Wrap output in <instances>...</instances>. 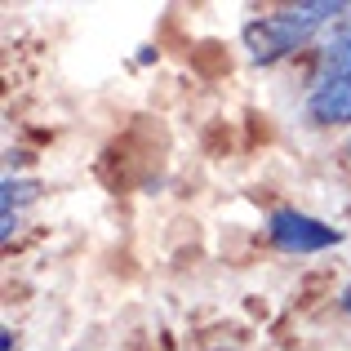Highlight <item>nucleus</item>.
<instances>
[{
	"label": "nucleus",
	"instance_id": "obj_2",
	"mask_svg": "<svg viewBox=\"0 0 351 351\" xmlns=\"http://www.w3.org/2000/svg\"><path fill=\"white\" fill-rule=\"evenodd\" d=\"M311 125H347L351 120V32L338 45H329L325 67L307 98Z\"/></svg>",
	"mask_w": 351,
	"mask_h": 351
},
{
	"label": "nucleus",
	"instance_id": "obj_5",
	"mask_svg": "<svg viewBox=\"0 0 351 351\" xmlns=\"http://www.w3.org/2000/svg\"><path fill=\"white\" fill-rule=\"evenodd\" d=\"M338 307H343L347 316H351V285H343V293H338Z\"/></svg>",
	"mask_w": 351,
	"mask_h": 351
},
{
	"label": "nucleus",
	"instance_id": "obj_7",
	"mask_svg": "<svg viewBox=\"0 0 351 351\" xmlns=\"http://www.w3.org/2000/svg\"><path fill=\"white\" fill-rule=\"evenodd\" d=\"M347 156H351V143H347Z\"/></svg>",
	"mask_w": 351,
	"mask_h": 351
},
{
	"label": "nucleus",
	"instance_id": "obj_6",
	"mask_svg": "<svg viewBox=\"0 0 351 351\" xmlns=\"http://www.w3.org/2000/svg\"><path fill=\"white\" fill-rule=\"evenodd\" d=\"M209 351H240V347H227V343H223V347H209Z\"/></svg>",
	"mask_w": 351,
	"mask_h": 351
},
{
	"label": "nucleus",
	"instance_id": "obj_4",
	"mask_svg": "<svg viewBox=\"0 0 351 351\" xmlns=\"http://www.w3.org/2000/svg\"><path fill=\"white\" fill-rule=\"evenodd\" d=\"M27 200H36V182H14V178H5V236L14 232L18 205H27Z\"/></svg>",
	"mask_w": 351,
	"mask_h": 351
},
{
	"label": "nucleus",
	"instance_id": "obj_3",
	"mask_svg": "<svg viewBox=\"0 0 351 351\" xmlns=\"http://www.w3.org/2000/svg\"><path fill=\"white\" fill-rule=\"evenodd\" d=\"M267 236H271L285 254H320V249L343 240L338 227H325L320 218L298 214V209H276V214L267 218Z\"/></svg>",
	"mask_w": 351,
	"mask_h": 351
},
{
	"label": "nucleus",
	"instance_id": "obj_1",
	"mask_svg": "<svg viewBox=\"0 0 351 351\" xmlns=\"http://www.w3.org/2000/svg\"><path fill=\"white\" fill-rule=\"evenodd\" d=\"M338 14H347V5H338V0H311V5L280 9V14H263L254 23H245V49L254 62H280L285 53L307 45L316 36V27H325Z\"/></svg>",
	"mask_w": 351,
	"mask_h": 351
}]
</instances>
